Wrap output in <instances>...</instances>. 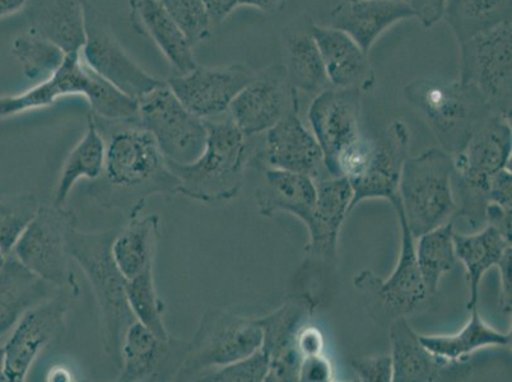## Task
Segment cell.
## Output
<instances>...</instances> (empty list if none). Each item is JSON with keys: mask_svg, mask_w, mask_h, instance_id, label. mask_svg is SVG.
Listing matches in <instances>:
<instances>
[{"mask_svg": "<svg viewBox=\"0 0 512 382\" xmlns=\"http://www.w3.org/2000/svg\"><path fill=\"white\" fill-rule=\"evenodd\" d=\"M92 116L105 139L104 169L90 186V195L100 207L133 216L143 212L152 195H178V177L138 118L105 120Z\"/></svg>", "mask_w": 512, "mask_h": 382, "instance_id": "1", "label": "cell"}, {"mask_svg": "<svg viewBox=\"0 0 512 382\" xmlns=\"http://www.w3.org/2000/svg\"><path fill=\"white\" fill-rule=\"evenodd\" d=\"M116 230L86 232L74 227L68 236V251L85 273L99 309L102 349L118 368L125 333L136 321L127 297V278L111 254Z\"/></svg>", "mask_w": 512, "mask_h": 382, "instance_id": "2", "label": "cell"}, {"mask_svg": "<svg viewBox=\"0 0 512 382\" xmlns=\"http://www.w3.org/2000/svg\"><path fill=\"white\" fill-rule=\"evenodd\" d=\"M207 143L189 165L167 161L179 180L178 195L200 203L228 202L240 194L253 149L228 114L204 120Z\"/></svg>", "mask_w": 512, "mask_h": 382, "instance_id": "3", "label": "cell"}, {"mask_svg": "<svg viewBox=\"0 0 512 382\" xmlns=\"http://www.w3.org/2000/svg\"><path fill=\"white\" fill-rule=\"evenodd\" d=\"M65 96H83L93 115L105 120L137 118L138 102L92 71L81 53L68 54L62 67L20 95L0 97V119L45 109Z\"/></svg>", "mask_w": 512, "mask_h": 382, "instance_id": "4", "label": "cell"}, {"mask_svg": "<svg viewBox=\"0 0 512 382\" xmlns=\"http://www.w3.org/2000/svg\"><path fill=\"white\" fill-rule=\"evenodd\" d=\"M404 93L451 156L462 153L478 128L493 115L479 92L462 81L418 78L404 88Z\"/></svg>", "mask_w": 512, "mask_h": 382, "instance_id": "5", "label": "cell"}, {"mask_svg": "<svg viewBox=\"0 0 512 382\" xmlns=\"http://www.w3.org/2000/svg\"><path fill=\"white\" fill-rule=\"evenodd\" d=\"M454 175V158L444 149L431 148L404 162L398 194L414 239L453 220Z\"/></svg>", "mask_w": 512, "mask_h": 382, "instance_id": "6", "label": "cell"}, {"mask_svg": "<svg viewBox=\"0 0 512 382\" xmlns=\"http://www.w3.org/2000/svg\"><path fill=\"white\" fill-rule=\"evenodd\" d=\"M263 346L258 319L222 309H208L200 318L175 381H199L217 368L250 356Z\"/></svg>", "mask_w": 512, "mask_h": 382, "instance_id": "7", "label": "cell"}, {"mask_svg": "<svg viewBox=\"0 0 512 382\" xmlns=\"http://www.w3.org/2000/svg\"><path fill=\"white\" fill-rule=\"evenodd\" d=\"M460 49L459 81L477 90L493 115L511 121V22L470 37L460 44Z\"/></svg>", "mask_w": 512, "mask_h": 382, "instance_id": "8", "label": "cell"}, {"mask_svg": "<svg viewBox=\"0 0 512 382\" xmlns=\"http://www.w3.org/2000/svg\"><path fill=\"white\" fill-rule=\"evenodd\" d=\"M74 227L77 217L71 209L40 204L12 254L32 273L54 286H76L68 251V236Z\"/></svg>", "mask_w": 512, "mask_h": 382, "instance_id": "9", "label": "cell"}, {"mask_svg": "<svg viewBox=\"0 0 512 382\" xmlns=\"http://www.w3.org/2000/svg\"><path fill=\"white\" fill-rule=\"evenodd\" d=\"M137 102L139 123L153 135L167 161L189 165L202 155L206 121L186 109L166 82Z\"/></svg>", "mask_w": 512, "mask_h": 382, "instance_id": "10", "label": "cell"}, {"mask_svg": "<svg viewBox=\"0 0 512 382\" xmlns=\"http://www.w3.org/2000/svg\"><path fill=\"white\" fill-rule=\"evenodd\" d=\"M79 286L64 287L57 295L27 311L4 344L3 381L26 380L36 358L63 334Z\"/></svg>", "mask_w": 512, "mask_h": 382, "instance_id": "11", "label": "cell"}, {"mask_svg": "<svg viewBox=\"0 0 512 382\" xmlns=\"http://www.w3.org/2000/svg\"><path fill=\"white\" fill-rule=\"evenodd\" d=\"M389 202L397 212L399 225L402 228V245H400L398 263L388 279H381L370 270H365L356 276L353 284L357 291L370 296L375 306H381L386 314L395 319L416 310L428 295L418 269L414 237L407 226L399 194L394 195Z\"/></svg>", "mask_w": 512, "mask_h": 382, "instance_id": "12", "label": "cell"}, {"mask_svg": "<svg viewBox=\"0 0 512 382\" xmlns=\"http://www.w3.org/2000/svg\"><path fill=\"white\" fill-rule=\"evenodd\" d=\"M82 58L93 72L138 101L164 81L139 67L119 44L107 22L86 0V41Z\"/></svg>", "mask_w": 512, "mask_h": 382, "instance_id": "13", "label": "cell"}, {"mask_svg": "<svg viewBox=\"0 0 512 382\" xmlns=\"http://www.w3.org/2000/svg\"><path fill=\"white\" fill-rule=\"evenodd\" d=\"M299 106L282 64L256 71L255 76L237 93L228 109V116L245 137L265 134L279 120Z\"/></svg>", "mask_w": 512, "mask_h": 382, "instance_id": "14", "label": "cell"}, {"mask_svg": "<svg viewBox=\"0 0 512 382\" xmlns=\"http://www.w3.org/2000/svg\"><path fill=\"white\" fill-rule=\"evenodd\" d=\"M362 92L328 87L311 102L309 121L324 155L325 167L338 177L339 156L363 137Z\"/></svg>", "mask_w": 512, "mask_h": 382, "instance_id": "15", "label": "cell"}, {"mask_svg": "<svg viewBox=\"0 0 512 382\" xmlns=\"http://www.w3.org/2000/svg\"><path fill=\"white\" fill-rule=\"evenodd\" d=\"M256 71L242 63L223 67H195L176 74L166 85L186 109L203 120L221 118L228 113L237 93L255 76Z\"/></svg>", "mask_w": 512, "mask_h": 382, "instance_id": "16", "label": "cell"}, {"mask_svg": "<svg viewBox=\"0 0 512 382\" xmlns=\"http://www.w3.org/2000/svg\"><path fill=\"white\" fill-rule=\"evenodd\" d=\"M189 351V342L160 338L146 326L134 321L121 347L118 380L121 382L175 381Z\"/></svg>", "mask_w": 512, "mask_h": 382, "instance_id": "17", "label": "cell"}, {"mask_svg": "<svg viewBox=\"0 0 512 382\" xmlns=\"http://www.w3.org/2000/svg\"><path fill=\"white\" fill-rule=\"evenodd\" d=\"M315 310L311 296L297 295L272 314L259 318L263 328V346L269 356V371L265 381H299L302 356L297 338L304 325L309 323Z\"/></svg>", "mask_w": 512, "mask_h": 382, "instance_id": "18", "label": "cell"}, {"mask_svg": "<svg viewBox=\"0 0 512 382\" xmlns=\"http://www.w3.org/2000/svg\"><path fill=\"white\" fill-rule=\"evenodd\" d=\"M409 129L395 120L372 139L371 149L361 174L353 180L349 213L366 199H392L398 194L400 176L408 158Z\"/></svg>", "mask_w": 512, "mask_h": 382, "instance_id": "19", "label": "cell"}, {"mask_svg": "<svg viewBox=\"0 0 512 382\" xmlns=\"http://www.w3.org/2000/svg\"><path fill=\"white\" fill-rule=\"evenodd\" d=\"M256 160L267 163L269 169L297 172L314 181L324 179L328 172L319 142L300 119L299 106L265 133Z\"/></svg>", "mask_w": 512, "mask_h": 382, "instance_id": "20", "label": "cell"}, {"mask_svg": "<svg viewBox=\"0 0 512 382\" xmlns=\"http://www.w3.org/2000/svg\"><path fill=\"white\" fill-rule=\"evenodd\" d=\"M510 123L500 116H490L474 133L467 148L453 156L459 186L481 191L488 197L491 176L502 169H509L512 148Z\"/></svg>", "mask_w": 512, "mask_h": 382, "instance_id": "21", "label": "cell"}, {"mask_svg": "<svg viewBox=\"0 0 512 382\" xmlns=\"http://www.w3.org/2000/svg\"><path fill=\"white\" fill-rule=\"evenodd\" d=\"M389 338L394 382L448 381L469 374V367L464 366L463 362L448 361L428 351L406 316L393 319Z\"/></svg>", "mask_w": 512, "mask_h": 382, "instance_id": "22", "label": "cell"}, {"mask_svg": "<svg viewBox=\"0 0 512 382\" xmlns=\"http://www.w3.org/2000/svg\"><path fill=\"white\" fill-rule=\"evenodd\" d=\"M330 87L367 92L374 88L376 73L355 40L332 26L313 27Z\"/></svg>", "mask_w": 512, "mask_h": 382, "instance_id": "23", "label": "cell"}, {"mask_svg": "<svg viewBox=\"0 0 512 382\" xmlns=\"http://www.w3.org/2000/svg\"><path fill=\"white\" fill-rule=\"evenodd\" d=\"M414 13L407 0H342L332 11V27L346 32L369 54L376 41Z\"/></svg>", "mask_w": 512, "mask_h": 382, "instance_id": "24", "label": "cell"}, {"mask_svg": "<svg viewBox=\"0 0 512 382\" xmlns=\"http://www.w3.org/2000/svg\"><path fill=\"white\" fill-rule=\"evenodd\" d=\"M316 203L307 230L310 241L305 251L316 258L334 259L339 231L349 214L353 190L347 177H324L316 180Z\"/></svg>", "mask_w": 512, "mask_h": 382, "instance_id": "25", "label": "cell"}, {"mask_svg": "<svg viewBox=\"0 0 512 382\" xmlns=\"http://www.w3.org/2000/svg\"><path fill=\"white\" fill-rule=\"evenodd\" d=\"M314 22L307 13H300L282 30L286 76L296 92L318 95L327 90L329 81L313 32Z\"/></svg>", "mask_w": 512, "mask_h": 382, "instance_id": "26", "label": "cell"}, {"mask_svg": "<svg viewBox=\"0 0 512 382\" xmlns=\"http://www.w3.org/2000/svg\"><path fill=\"white\" fill-rule=\"evenodd\" d=\"M62 290L27 269L11 254L0 267V337L12 332L27 311Z\"/></svg>", "mask_w": 512, "mask_h": 382, "instance_id": "27", "label": "cell"}, {"mask_svg": "<svg viewBox=\"0 0 512 382\" xmlns=\"http://www.w3.org/2000/svg\"><path fill=\"white\" fill-rule=\"evenodd\" d=\"M255 200L264 217L287 212L300 218L305 226L313 217L316 203V184L311 177L297 172L268 169L265 185L256 190Z\"/></svg>", "mask_w": 512, "mask_h": 382, "instance_id": "28", "label": "cell"}, {"mask_svg": "<svg viewBox=\"0 0 512 382\" xmlns=\"http://www.w3.org/2000/svg\"><path fill=\"white\" fill-rule=\"evenodd\" d=\"M31 29L65 54L81 53L86 41V0H35Z\"/></svg>", "mask_w": 512, "mask_h": 382, "instance_id": "29", "label": "cell"}, {"mask_svg": "<svg viewBox=\"0 0 512 382\" xmlns=\"http://www.w3.org/2000/svg\"><path fill=\"white\" fill-rule=\"evenodd\" d=\"M130 7L133 20L155 41L172 69L184 74L197 67L194 46L162 7L160 0H132Z\"/></svg>", "mask_w": 512, "mask_h": 382, "instance_id": "30", "label": "cell"}, {"mask_svg": "<svg viewBox=\"0 0 512 382\" xmlns=\"http://www.w3.org/2000/svg\"><path fill=\"white\" fill-rule=\"evenodd\" d=\"M161 240V221L155 213L130 216L128 225L116 231L111 254L116 267L127 279L155 265Z\"/></svg>", "mask_w": 512, "mask_h": 382, "instance_id": "31", "label": "cell"}, {"mask_svg": "<svg viewBox=\"0 0 512 382\" xmlns=\"http://www.w3.org/2000/svg\"><path fill=\"white\" fill-rule=\"evenodd\" d=\"M456 260L464 264L469 286L467 309H476L479 300V287L487 270L496 267L511 242L490 225L484 226L476 234H459L454 231Z\"/></svg>", "mask_w": 512, "mask_h": 382, "instance_id": "32", "label": "cell"}, {"mask_svg": "<svg viewBox=\"0 0 512 382\" xmlns=\"http://www.w3.org/2000/svg\"><path fill=\"white\" fill-rule=\"evenodd\" d=\"M104 162L105 139L97 128L95 119L90 115L85 134L69 153L60 171L54 204L64 206L78 181L99 179Z\"/></svg>", "mask_w": 512, "mask_h": 382, "instance_id": "33", "label": "cell"}, {"mask_svg": "<svg viewBox=\"0 0 512 382\" xmlns=\"http://www.w3.org/2000/svg\"><path fill=\"white\" fill-rule=\"evenodd\" d=\"M470 311L472 316L460 332L450 335H420L423 346L436 356L454 362H463L479 349L509 346L511 333L493 329L481 318L477 307Z\"/></svg>", "mask_w": 512, "mask_h": 382, "instance_id": "34", "label": "cell"}, {"mask_svg": "<svg viewBox=\"0 0 512 382\" xmlns=\"http://www.w3.org/2000/svg\"><path fill=\"white\" fill-rule=\"evenodd\" d=\"M512 0H446L444 16L459 44L511 22Z\"/></svg>", "mask_w": 512, "mask_h": 382, "instance_id": "35", "label": "cell"}, {"mask_svg": "<svg viewBox=\"0 0 512 382\" xmlns=\"http://www.w3.org/2000/svg\"><path fill=\"white\" fill-rule=\"evenodd\" d=\"M454 228V222L450 221L418 237L416 258L427 295H435L441 279L454 268Z\"/></svg>", "mask_w": 512, "mask_h": 382, "instance_id": "36", "label": "cell"}, {"mask_svg": "<svg viewBox=\"0 0 512 382\" xmlns=\"http://www.w3.org/2000/svg\"><path fill=\"white\" fill-rule=\"evenodd\" d=\"M11 49L23 74L31 81H44L53 76L67 58V54L57 44L31 27L13 40Z\"/></svg>", "mask_w": 512, "mask_h": 382, "instance_id": "37", "label": "cell"}, {"mask_svg": "<svg viewBox=\"0 0 512 382\" xmlns=\"http://www.w3.org/2000/svg\"><path fill=\"white\" fill-rule=\"evenodd\" d=\"M152 267L142 270L133 278L127 279V297L134 318L146 326L153 334L160 338H169L165 325L166 305L158 295L155 272Z\"/></svg>", "mask_w": 512, "mask_h": 382, "instance_id": "38", "label": "cell"}, {"mask_svg": "<svg viewBox=\"0 0 512 382\" xmlns=\"http://www.w3.org/2000/svg\"><path fill=\"white\" fill-rule=\"evenodd\" d=\"M40 207L34 194H16L0 199V267Z\"/></svg>", "mask_w": 512, "mask_h": 382, "instance_id": "39", "label": "cell"}, {"mask_svg": "<svg viewBox=\"0 0 512 382\" xmlns=\"http://www.w3.org/2000/svg\"><path fill=\"white\" fill-rule=\"evenodd\" d=\"M160 3L193 46L211 35L213 23L204 0H160Z\"/></svg>", "mask_w": 512, "mask_h": 382, "instance_id": "40", "label": "cell"}, {"mask_svg": "<svg viewBox=\"0 0 512 382\" xmlns=\"http://www.w3.org/2000/svg\"><path fill=\"white\" fill-rule=\"evenodd\" d=\"M269 371V356L263 348L217 370L208 372L199 381L208 382H263Z\"/></svg>", "mask_w": 512, "mask_h": 382, "instance_id": "41", "label": "cell"}, {"mask_svg": "<svg viewBox=\"0 0 512 382\" xmlns=\"http://www.w3.org/2000/svg\"><path fill=\"white\" fill-rule=\"evenodd\" d=\"M351 365L363 382H390L393 379V362L390 354L358 357L351 361Z\"/></svg>", "mask_w": 512, "mask_h": 382, "instance_id": "42", "label": "cell"}, {"mask_svg": "<svg viewBox=\"0 0 512 382\" xmlns=\"http://www.w3.org/2000/svg\"><path fill=\"white\" fill-rule=\"evenodd\" d=\"M488 203L512 209V176L510 169H502L491 176L488 186Z\"/></svg>", "mask_w": 512, "mask_h": 382, "instance_id": "43", "label": "cell"}, {"mask_svg": "<svg viewBox=\"0 0 512 382\" xmlns=\"http://www.w3.org/2000/svg\"><path fill=\"white\" fill-rule=\"evenodd\" d=\"M333 377L332 365L323 353L305 357L301 362L299 381H330Z\"/></svg>", "mask_w": 512, "mask_h": 382, "instance_id": "44", "label": "cell"}, {"mask_svg": "<svg viewBox=\"0 0 512 382\" xmlns=\"http://www.w3.org/2000/svg\"><path fill=\"white\" fill-rule=\"evenodd\" d=\"M414 13V18L422 23L423 27L435 26L444 16L446 0H407Z\"/></svg>", "mask_w": 512, "mask_h": 382, "instance_id": "45", "label": "cell"}, {"mask_svg": "<svg viewBox=\"0 0 512 382\" xmlns=\"http://www.w3.org/2000/svg\"><path fill=\"white\" fill-rule=\"evenodd\" d=\"M487 225L495 227L505 239L511 242V209L500 206L496 203H488L484 213Z\"/></svg>", "mask_w": 512, "mask_h": 382, "instance_id": "46", "label": "cell"}, {"mask_svg": "<svg viewBox=\"0 0 512 382\" xmlns=\"http://www.w3.org/2000/svg\"><path fill=\"white\" fill-rule=\"evenodd\" d=\"M511 259H512V248H507L500 262L497 263L496 267L500 272V283H501V307L506 312H511L512 304V283H511Z\"/></svg>", "mask_w": 512, "mask_h": 382, "instance_id": "47", "label": "cell"}, {"mask_svg": "<svg viewBox=\"0 0 512 382\" xmlns=\"http://www.w3.org/2000/svg\"><path fill=\"white\" fill-rule=\"evenodd\" d=\"M212 23H221L239 8V0H204Z\"/></svg>", "mask_w": 512, "mask_h": 382, "instance_id": "48", "label": "cell"}, {"mask_svg": "<svg viewBox=\"0 0 512 382\" xmlns=\"http://www.w3.org/2000/svg\"><path fill=\"white\" fill-rule=\"evenodd\" d=\"M286 0H239V7H250L262 13H274L281 9Z\"/></svg>", "mask_w": 512, "mask_h": 382, "instance_id": "49", "label": "cell"}, {"mask_svg": "<svg viewBox=\"0 0 512 382\" xmlns=\"http://www.w3.org/2000/svg\"><path fill=\"white\" fill-rule=\"evenodd\" d=\"M29 0H0V20L11 17L22 11Z\"/></svg>", "mask_w": 512, "mask_h": 382, "instance_id": "50", "label": "cell"}, {"mask_svg": "<svg viewBox=\"0 0 512 382\" xmlns=\"http://www.w3.org/2000/svg\"><path fill=\"white\" fill-rule=\"evenodd\" d=\"M3 368H4V346L0 344V381H3Z\"/></svg>", "mask_w": 512, "mask_h": 382, "instance_id": "51", "label": "cell"}]
</instances>
